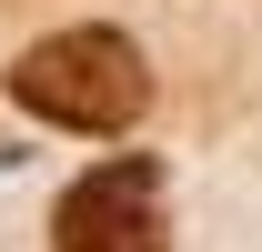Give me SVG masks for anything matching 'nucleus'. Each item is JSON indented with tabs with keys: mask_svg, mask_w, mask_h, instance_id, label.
<instances>
[{
	"mask_svg": "<svg viewBox=\"0 0 262 252\" xmlns=\"http://www.w3.org/2000/svg\"><path fill=\"white\" fill-rule=\"evenodd\" d=\"M10 101L51 131H81V141H121L141 111H151V61L141 40L111 31V20H71V31L31 40L10 61Z\"/></svg>",
	"mask_w": 262,
	"mask_h": 252,
	"instance_id": "f257e3e1",
	"label": "nucleus"
},
{
	"mask_svg": "<svg viewBox=\"0 0 262 252\" xmlns=\"http://www.w3.org/2000/svg\"><path fill=\"white\" fill-rule=\"evenodd\" d=\"M51 252H171V172L151 152H111L51 202Z\"/></svg>",
	"mask_w": 262,
	"mask_h": 252,
	"instance_id": "f03ea898",
	"label": "nucleus"
}]
</instances>
